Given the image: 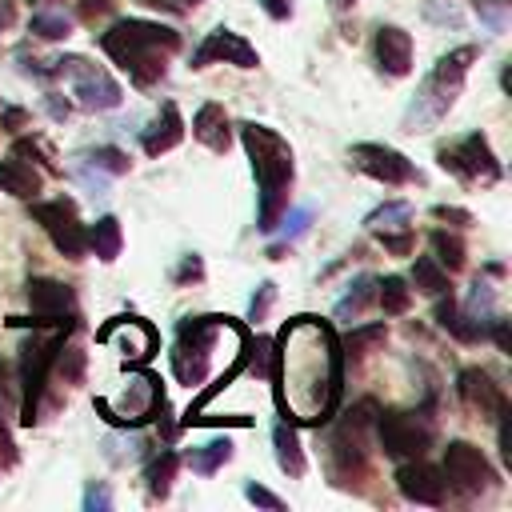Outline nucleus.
<instances>
[{
	"mask_svg": "<svg viewBox=\"0 0 512 512\" xmlns=\"http://www.w3.org/2000/svg\"><path fill=\"white\" fill-rule=\"evenodd\" d=\"M472 60H476V48H472V44L452 48L448 56L436 60V68L424 76L416 100H412L408 112H404V128H408V132H428L432 124L444 120V112L456 104V96H460V88H464V76H468Z\"/></svg>",
	"mask_w": 512,
	"mask_h": 512,
	"instance_id": "obj_3",
	"label": "nucleus"
},
{
	"mask_svg": "<svg viewBox=\"0 0 512 512\" xmlns=\"http://www.w3.org/2000/svg\"><path fill=\"white\" fill-rule=\"evenodd\" d=\"M40 4H48V0H40Z\"/></svg>",
	"mask_w": 512,
	"mask_h": 512,
	"instance_id": "obj_53",
	"label": "nucleus"
},
{
	"mask_svg": "<svg viewBox=\"0 0 512 512\" xmlns=\"http://www.w3.org/2000/svg\"><path fill=\"white\" fill-rule=\"evenodd\" d=\"M84 164L96 168V172H108V176H124V172H128V156H124L120 148H112V144L92 148V152L84 156Z\"/></svg>",
	"mask_w": 512,
	"mask_h": 512,
	"instance_id": "obj_32",
	"label": "nucleus"
},
{
	"mask_svg": "<svg viewBox=\"0 0 512 512\" xmlns=\"http://www.w3.org/2000/svg\"><path fill=\"white\" fill-rule=\"evenodd\" d=\"M180 140H184L180 108H176L172 100H164V104H160V112H156V120L144 128V152H148V156H160V152L176 148Z\"/></svg>",
	"mask_w": 512,
	"mask_h": 512,
	"instance_id": "obj_18",
	"label": "nucleus"
},
{
	"mask_svg": "<svg viewBox=\"0 0 512 512\" xmlns=\"http://www.w3.org/2000/svg\"><path fill=\"white\" fill-rule=\"evenodd\" d=\"M436 320H440V328H444V332H452V336H456V340H464V344H472V340H484V336H488V324H480V320H472L468 312H460L452 296H448V300H440Z\"/></svg>",
	"mask_w": 512,
	"mask_h": 512,
	"instance_id": "obj_21",
	"label": "nucleus"
},
{
	"mask_svg": "<svg viewBox=\"0 0 512 512\" xmlns=\"http://www.w3.org/2000/svg\"><path fill=\"white\" fill-rule=\"evenodd\" d=\"M280 216H284V220H276V224H280V240L268 248V256H280L284 244L300 240V236L308 232V224H312V208H308V204H300V208H292V212H280Z\"/></svg>",
	"mask_w": 512,
	"mask_h": 512,
	"instance_id": "obj_30",
	"label": "nucleus"
},
{
	"mask_svg": "<svg viewBox=\"0 0 512 512\" xmlns=\"http://www.w3.org/2000/svg\"><path fill=\"white\" fill-rule=\"evenodd\" d=\"M12 156H32V160L48 164V160H44V148H40L36 140H16V144H12ZM48 168H52V164H48Z\"/></svg>",
	"mask_w": 512,
	"mask_h": 512,
	"instance_id": "obj_43",
	"label": "nucleus"
},
{
	"mask_svg": "<svg viewBox=\"0 0 512 512\" xmlns=\"http://www.w3.org/2000/svg\"><path fill=\"white\" fill-rule=\"evenodd\" d=\"M456 388H460V400L480 416H496L500 408H508V396L500 392V384H492L484 368H464Z\"/></svg>",
	"mask_w": 512,
	"mask_h": 512,
	"instance_id": "obj_17",
	"label": "nucleus"
},
{
	"mask_svg": "<svg viewBox=\"0 0 512 512\" xmlns=\"http://www.w3.org/2000/svg\"><path fill=\"white\" fill-rule=\"evenodd\" d=\"M52 72L72 80V96H76V104L88 108V112H108V108H116V104L124 100L120 84H116L100 64H92V60H84V56H60V60H52Z\"/></svg>",
	"mask_w": 512,
	"mask_h": 512,
	"instance_id": "obj_6",
	"label": "nucleus"
},
{
	"mask_svg": "<svg viewBox=\"0 0 512 512\" xmlns=\"http://www.w3.org/2000/svg\"><path fill=\"white\" fill-rule=\"evenodd\" d=\"M100 48L132 76V84L148 88L168 72V56L180 48V32L160 20H116L100 32Z\"/></svg>",
	"mask_w": 512,
	"mask_h": 512,
	"instance_id": "obj_1",
	"label": "nucleus"
},
{
	"mask_svg": "<svg viewBox=\"0 0 512 512\" xmlns=\"http://www.w3.org/2000/svg\"><path fill=\"white\" fill-rule=\"evenodd\" d=\"M408 220H412V208H408L404 200H388V204H380V208H372V212L364 216V228H372V232H392V228H408Z\"/></svg>",
	"mask_w": 512,
	"mask_h": 512,
	"instance_id": "obj_27",
	"label": "nucleus"
},
{
	"mask_svg": "<svg viewBox=\"0 0 512 512\" xmlns=\"http://www.w3.org/2000/svg\"><path fill=\"white\" fill-rule=\"evenodd\" d=\"M40 188H44V176H40L32 164H24V156L0 160V192L20 196V200H32Z\"/></svg>",
	"mask_w": 512,
	"mask_h": 512,
	"instance_id": "obj_20",
	"label": "nucleus"
},
{
	"mask_svg": "<svg viewBox=\"0 0 512 512\" xmlns=\"http://www.w3.org/2000/svg\"><path fill=\"white\" fill-rule=\"evenodd\" d=\"M260 8H264L272 20H288V16H292V0H260Z\"/></svg>",
	"mask_w": 512,
	"mask_h": 512,
	"instance_id": "obj_45",
	"label": "nucleus"
},
{
	"mask_svg": "<svg viewBox=\"0 0 512 512\" xmlns=\"http://www.w3.org/2000/svg\"><path fill=\"white\" fill-rule=\"evenodd\" d=\"M192 136L200 144H208L212 152H228L232 132H228V116L220 104H200V112L192 116Z\"/></svg>",
	"mask_w": 512,
	"mask_h": 512,
	"instance_id": "obj_19",
	"label": "nucleus"
},
{
	"mask_svg": "<svg viewBox=\"0 0 512 512\" xmlns=\"http://www.w3.org/2000/svg\"><path fill=\"white\" fill-rule=\"evenodd\" d=\"M108 12H112V0H80L84 20H96V16H108Z\"/></svg>",
	"mask_w": 512,
	"mask_h": 512,
	"instance_id": "obj_44",
	"label": "nucleus"
},
{
	"mask_svg": "<svg viewBox=\"0 0 512 512\" xmlns=\"http://www.w3.org/2000/svg\"><path fill=\"white\" fill-rule=\"evenodd\" d=\"M28 32L40 36V40H64V36L72 32V20H68L64 12H36Z\"/></svg>",
	"mask_w": 512,
	"mask_h": 512,
	"instance_id": "obj_33",
	"label": "nucleus"
},
{
	"mask_svg": "<svg viewBox=\"0 0 512 512\" xmlns=\"http://www.w3.org/2000/svg\"><path fill=\"white\" fill-rule=\"evenodd\" d=\"M272 300H276V284H272V280H264V284L256 288V296H252V304H248V320H252V324H260V320L268 316V308H272Z\"/></svg>",
	"mask_w": 512,
	"mask_h": 512,
	"instance_id": "obj_35",
	"label": "nucleus"
},
{
	"mask_svg": "<svg viewBox=\"0 0 512 512\" xmlns=\"http://www.w3.org/2000/svg\"><path fill=\"white\" fill-rule=\"evenodd\" d=\"M196 4H204V0H184V8H196Z\"/></svg>",
	"mask_w": 512,
	"mask_h": 512,
	"instance_id": "obj_52",
	"label": "nucleus"
},
{
	"mask_svg": "<svg viewBox=\"0 0 512 512\" xmlns=\"http://www.w3.org/2000/svg\"><path fill=\"white\" fill-rule=\"evenodd\" d=\"M380 244H384V252H392V256H408L416 240H412L408 228H392V232H380Z\"/></svg>",
	"mask_w": 512,
	"mask_h": 512,
	"instance_id": "obj_37",
	"label": "nucleus"
},
{
	"mask_svg": "<svg viewBox=\"0 0 512 512\" xmlns=\"http://www.w3.org/2000/svg\"><path fill=\"white\" fill-rule=\"evenodd\" d=\"M376 300H380L384 312L400 316V312H408V304H412V288H408L404 276H384V280H376Z\"/></svg>",
	"mask_w": 512,
	"mask_h": 512,
	"instance_id": "obj_28",
	"label": "nucleus"
},
{
	"mask_svg": "<svg viewBox=\"0 0 512 512\" xmlns=\"http://www.w3.org/2000/svg\"><path fill=\"white\" fill-rule=\"evenodd\" d=\"M60 352H64V348H60ZM60 372H64L68 380H80V376H84V352L68 348V352H64V360H60Z\"/></svg>",
	"mask_w": 512,
	"mask_h": 512,
	"instance_id": "obj_40",
	"label": "nucleus"
},
{
	"mask_svg": "<svg viewBox=\"0 0 512 512\" xmlns=\"http://www.w3.org/2000/svg\"><path fill=\"white\" fill-rule=\"evenodd\" d=\"M240 140L244 152L252 160L256 184H260V212H256V228L272 232L280 212L288 208V188H292V148L284 144V136H276L264 124H240Z\"/></svg>",
	"mask_w": 512,
	"mask_h": 512,
	"instance_id": "obj_2",
	"label": "nucleus"
},
{
	"mask_svg": "<svg viewBox=\"0 0 512 512\" xmlns=\"http://www.w3.org/2000/svg\"><path fill=\"white\" fill-rule=\"evenodd\" d=\"M176 452H160L152 464H148V472H144V480H148V496L152 500H164L168 492H172V476H176Z\"/></svg>",
	"mask_w": 512,
	"mask_h": 512,
	"instance_id": "obj_29",
	"label": "nucleus"
},
{
	"mask_svg": "<svg viewBox=\"0 0 512 512\" xmlns=\"http://www.w3.org/2000/svg\"><path fill=\"white\" fill-rule=\"evenodd\" d=\"M376 436H380V448L396 460H412V456H424L428 444H432V424L416 412H380L376 416Z\"/></svg>",
	"mask_w": 512,
	"mask_h": 512,
	"instance_id": "obj_9",
	"label": "nucleus"
},
{
	"mask_svg": "<svg viewBox=\"0 0 512 512\" xmlns=\"http://www.w3.org/2000/svg\"><path fill=\"white\" fill-rule=\"evenodd\" d=\"M396 488H400V496L412 500V504H440V500H444V472L432 468L428 460L412 456L408 464H400Z\"/></svg>",
	"mask_w": 512,
	"mask_h": 512,
	"instance_id": "obj_15",
	"label": "nucleus"
},
{
	"mask_svg": "<svg viewBox=\"0 0 512 512\" xmlns=\"http://www.w3.org/2000/svg\"><path fill=\"white\" fill-rule=\"evenodd\" d=\"M272 444H276V464L284 476H304L308 460H304V448H300V436L292 424H276L272 432Z\"/></svg>",
	"mask_w": 512,
	"mask_h": 512,
	"instance_id": "obj_22",
	"label": "nucleus"
},
{
	"mask_svg": "<svg viewBox=\"0 0 512 512\" xmlns=\"http://www.w3.org/2000/svg\"><path fill=\"white\" fill-rule=\"evenodd\" d=\"M224 328L220 316H188L180 320V332H176V348H172V372L180 384H200L208 376V360H212V344H216V332Z\"/></svg>",
	"mask_w": 512,
	"mask_h": 512,
	"instance_id": "obj_4",
	"label": "nucleus"
},
{
	"mask_svg": "<svg viewBox=\"0 0 512 512\" xmlns=\"http://www.w3.org/2000/svg\"><path fill=\"white\" fill-rule=\"evenodd\" d=\"M428 244H432V260H436L444 272H460V268H464V240H460L456 232L436 228V232L428 236Z\"/></svg>",
	"mask_w": 512,
	"mask_h": 512,
	"instance_id": "obj_25",
	"label": "nucleus"
},
{
	"mask_svg": "<svg viewBox=\"0 0 512 512\" xmlns=\"http://www.w3.org/2000/svg\"><path fill=\"white\" fill-rule=\"evenodd\" d=\"M440 472H444V484H452L460 496H480L496 480V472L484 460V452L476 444H468V440H452L444 448V468Z\"/></svg>",
	"mask_w": 512,
	"mask_h": 512,
	"instance_id": "obj_10",
	"label": "nucleus"
},
{
	"mask_svg": "<svg viewBox=\"0 0 512 512\" xmlns=\"http://www.w3.org/2000/svg\"><path fill=\"white\" fill-rule=\"evenodd\" d=\"M176 280H200V256H184V268L176 272Z\"/></svg>",
	"mask_w": 512,
	"mask_h": 512,
	"instance_id": "obj_47",
	"label": "nucleus"
},
{
	"mask_svg": "<svg viewBox=\"0 0 512 512\" xmlns=\"http://www.w3.org/2000/svg\"><path fill=\"white\" fill-rule=\"evenodd\" d=\"M44 104H48L52 120H68V112H72V108H68V100H60L56 92H52V96H44Z\"/></svg>",
	"mask_w": 512,
	"mask_h": 512,
	"instance_id": "obj_46",
	"label": "nucleus"
},
{
	"mask_svg": "<svg viewBox=\"0 0 512 512\" xmlns=\"http://www.w3.org/2000/svg\"><path fill=\"white\" fill-rule=\"evenodd\" d=\"M352 4H356V0H332V8H336V12H348Z\"/></svg>",
	"mask_w": 512,
	"mask_h": 512,
	"instance_id": "obj_51",
	"label": "nucleus"
},
{
	"mask_svg": "<svg viewBox=\"0 0 512 512\" xmlns=\"http://www.w3.org/2000/svg\"><path fill=\"white\" fill-rule=\"evenodd\" d=\"M16 24V4L12 0H0V32H8Z\"/></svg>",
	"mask_w": 512,
	"mask_h": 512,
	"instance_id": "obj_49",
	"label": "nucleus"
},
{
	"mask_svg": "<svg viewBox=\"0 0 512 512\" xmlns=\"http://www.w3.org/2000/svg\"><path fill=\"white\" fill-rule=\"evenodd\" d=\"M120 244H124V232H120V220H116V216H100V220L88 228V248H92L104 264H112V260L120 256Z\"/></svg>",
	"mask_w": 512,
	"mask_h": 512,
	"instance_id": "obj_23",
	"label": "nucleus"
},
{
	"mask_svg": "<svg viewBox=\"0 0 512 512\" xmlns=\"http://www.w3.org/2000/svg\"><path fill=\"white\" fill-rule=\"evenodd\" d=\"M376 64L384 76H408L412 72V36L396 24L376 28Z\"/></svg>",
	"mask_w": 512,
	"mask_h": 512,
	"instance_id": "obj_16",
	"label": "nucleus"
},
{
	"mask_svg": "<svg viewBox=\"0 0 512 512\" xmlns=\"http://www.w3.org/2000/svg\"><path fill=\"white\" fill-rule=\"evenodd\" d=\"M28 304H32V316L36 320H12V324H68L72 312H76V296L68 284L60 280H48V276H36L28 280Z\"/></svg>",
	"mask_w": 512,
	"mask_h": 512,
	"instance_id": "obj_12",
	"label": "nucleus"
},
{
	"mask_svg": "<svg viewBox=\"0 0 512 512\" xmlns=\"http://www.w3.org/2000/svg\"><path fill=\"white\" fill-rule=\"evenodd\" d=\"M384 340V324H372V328H356L352 336H348V352L352 356H364L372 344H380Z\"/></svg>",
	"mask_w": 512,
	"mask_h": 512,
	"instance_id": "obj_36",
	"label": "nucleus"
},
{
	"mask_svg": "<svg viewBox=\"0 0 512 512\" xmlns=\"http://www.w3.org/2000/svg\"><path fill=\"white\" fill-rule=\"evenodd\" d=\"M352 164L364 176L380 180V184H408V180H416V164L404 152L388 148V144H352Z\"/></svg>",
	"mask_w": 512,
	"mask_h": 512,
	"instance_id": "obj_13",
	"label": "nucleus"
},
{
	"mask_svg": "<svg viewBox=\"0 0 512 512\" xmlns=\"http://www.w3.org/2000/svg\"><path fill=\"white\" fill-rule=\"evenodd\" d=\"M216 60L236 64V68H256V64H260L256 48H252L244 36L228 32V28H216V32L192 52V68H208V64H216Z\"/></svg>",
	"mask_w": 512,
	"mask_h": 512,
	"instance_id": "obj_14",
	"label": "nucleus"
},
{
	"mask_svg": "<svg viewBox=\"0 0 512 512\" xmlns=\"http://www.w3.org/2000/svg\"><path fill=\"white\" fill-rule=\"evenodd\" d=\"M68 332H72V320H68L60 332H52L48 340H36V336H32V340L24 344V356H20V380H24V408H20V420H24V424H36V408H40L44 380H48V372H52V364H56V356H60Z\"/></svg>",
	"mask_w": 512,
	"mask_h": 512,
	"instance_id": "obj_7",
	"label": "nucleus"
},
{
	"mask_svg": "<svg viewBox=\"0 0 512 512\" xmlns=\"http://www.w3.org/2000/svg\"><path fill=\"white\" fill-rule=\"evenodd\" d=\"M432 216H436V220H448V224H472V212L452 208V204H436V208H432Z\"/></svg>",
	"mask_w": 512,
	"mask_h": 512,
	"instance_id": "obj_41",
	"label": "nucleus"
},
{
	"mask_svg": "<svg viewBox=\"0 0 512 512\" xmlns=\"http://www.w3.org/2000/svg\"><path fill=\"white\" fill-rule=\"evenodd\" d=\"M24 120H28V112H24V108H8V112L0 116V128H20Z\"/></svg>",
	"mask_w": 512,
	"mask_h": 512,
	"instance_id": "obj_48",
	"label": "nucleus"
},
{
	"mask_svg": "<svg viewBox=\"0 0 512 512\" xmlns=\"http://www.w3.org/2000/svg\"><path fill=\"white\" fill-rule=\"evenodd\" d=\"M16 460V452H12V440H8V432H4V424H0V468H8Z\"/></svg>",
	"mask_w": 512,
	"mask_h": 512,
	"instance_id": "obj_50",
	"label": "nucleus"
},
{
	"mask_svg": "<svg viewBox=\"0 0 512 512\" xmlns=\"http://www.w3.org/2000/svg\"><path fill=\"white\" fill-rule=\"evenodd\" d=\"M244 496H248L252 504H260V508L284 512V500H280V496H272V492H268V488H260V484H244Z\"/></svg>",
	"mask_w": 512,
	"mask_h": 512,
	"instance_id": "obj_39",
	"label": "nucleus"
},
{
	"mask_svg": "<svg viewBox=\"0 0 512 512\" xmlns=\"http://www.w3.org/2000/svg\"><path fill=\"white\" fill-rule=\"evenodd\" d=\"M376 404L360 400L352 412H344V420L332 428V476L344 484V476H360L364 460H368V428H372Z\"/></svg>",
	"mask_w": 512,
	"mask_h": 512,
	"instance_id": "obj_5",
	"label": "nucleus"
},
{
	"mask_svg": "<svg viewBox=\"0 0 512 512\" xmlns=\"http://www.w3.org/2000/svg\"><path fill=\"white\" fill-rule=\"evenodd\" d=\"M472 8L488 24V32H504L508 28V0H472Z\"/></svg>",
	"mask_w": 512,
	"mask_h": 512,
	"instance_id": "obj_34",
	"label": "nucleus"
},
{
	"mask_svg": "<svg viewBox=\"0 0 512 512\" xmlns=\"http://www.w3.org/2000/svg\"><path fill=\"white\" fill-rule=\"evenodd\" d=\"M32 220L48 232L56 252H64L68 260H80L88 252V228L80 224L72 200H64V196L60 200H40V204H32Z\"/></svg>",
	"mask_w": 512,
	"mask_h": 512,
	"instance_id": "obj_8",
	"label": "nucleus"
},
{
	"mask_svg": "<svg viewBox=\"0 0 512 512\" xmlns=\"http://www.w3.org/2000/svg\"><path fill=\"white\" fill-rule=\"evenodd\" d=\"M228 460H232V440L228 436H216V440H208V444H200V448L188 452V468L200 472V476H212Z\"/></svg>",
	"mask_w": 512,
	"mask_h": 512,
	"instance_id": "obj_24",
	"label": "nucleus"
},
{
	"mask_svg": "<svg viewBox=\"0 0 512 512\" xmlns=\"http://www.w3.org/2000/svg\"><path fill=\"white\" fill-rule=\"evenodd\" d=\"M372 296H376V280H372V276H356V280L348 284V292L336 300V320L360 316V312L372 304Z\"/></svg>",
	"mask_w": 512,
	"mask_h": 512,
	"instance_id": "obj_26",
	"label": "nucleus"
},
{
	"mask_svg": "<svg viewBox=\"0 0 512 512\" xmlns=\"http://www.w3.org/2000/svg\"><path fill=\"white\" fill-rule=\"evenodd\" d=\"M440 168H448L452 176L472 180V184H476V180L492 184V180L500 176V160L492 156L484 132H468V136H460L456 144L440 148Z\"/></svg>",
	"mask_w": 512,
	"mask_h": 512,
	"instance_id": "obj_11",
	"label": "nucleus"
},
{
	"mask_svg": "<svg viewBox=\"0 0 512 512\" xmlns=\"http://www.w3.org/2000/svg\"><path fill=\"white\" fill-rule=\"evenodd\" d=\"M488 324H492V340L500 344V352H508V348H512V332H508V320H504V316H492Z\"/></svg>",
	"mask_w": 512,
	"mask_h": 512,
	"instance_id": "obj_42",
	"label": "nucleus"
},
{
	"mask_svg": "<svg viewBox=\"0 0 512 512\" xmlns=\"http://www.w3.org/2000/svg\"><path fill=\"white\" fill-rule=\"evenodd\" d=\"M412 284H416L420 292H428V296H444V292H448V272H444L432 256H416V264H412Z\"/></svg>",
	"mask_w": 512,
	"mask_h": 512,
	"instance_id": "obj_31",
	"label": "nucleus"
},
{
	"mask_svg": "<svg viewBox=\"0 0 512 512\" xmlns=\"http://www.w3.org/2000/svg\"><path fill=\"white\" fill-rule=\"evenodd\" d=\"M108 508H112L108 488H104V484H88V492H84V512H108Z\"/></svg>",
	"mask_w": 512,
	"mask_h": 512,
	"instance_id": "obj_38",
	"label": "nucleus"
}]
</instances>
